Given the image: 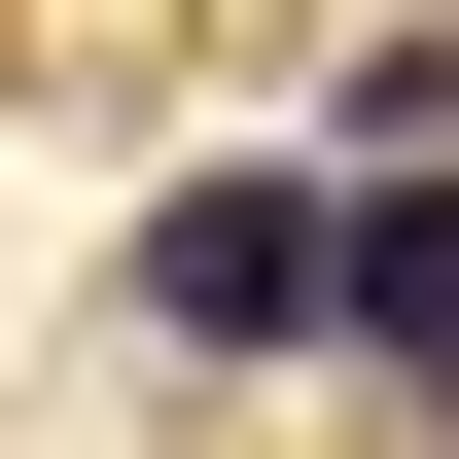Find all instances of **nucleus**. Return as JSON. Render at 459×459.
<instances>
[{"label": "nucleus", "mask_w": 459, "mask_h": 459, "mask_svg": "<svg viewBox=\"0 0 459 459\" xmlns=\"http://www.w3.org/2000/svg\"><path fill=\"white\" fill-rule=\"evenodd\" d=\"M142 353H318V142H283V177H177V212H142Z\"/></svg>", "instance_id": "nucleus-1"}, {"label": "nucleus", "mask_w": 459, "mask_h": 459, "mask_svg": "<svg viewBox=\"0 0 459 459\" xmlns=\"http://www.w3.org/2000/svg\"><path fill=\"white\" fill-rule=\"evenodd\" d=\"M318 353L459 424V177H353V142H318Z\"/></svg>", "instance_id": "nucleus-2"}, {"label": "nucleus", "mask_w": 459, "mask_h": 459, "mask_svg": "<svg viewBox=\"0 0 459 459\" xmlns=\"http://www.w3.org/2000/svg\"><path fill=\"white\" fill-rule=\"evenodd\" d=\"M318 142H353V177H459V36H353V71H318Z\"/></svg>", "instance_id": "nucleus-3"}]
</instances>
